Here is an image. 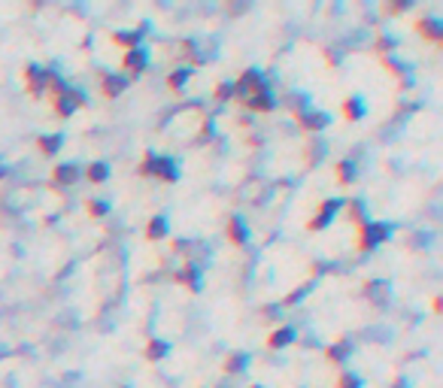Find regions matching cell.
<instances>
[{
  "label": "cell",
  "instance_id": "obj_1",
  "mask_svg": "<svg viewBox=\"0 0 443 388\" xmlns=\"http://www.w3.org/2000/svg\"><path fill=\"white\" fill-rule=\"evenodd\" d=\"M140 176H158V179H164V182H177L179 179V164H177V158L146 152L143 164H140Z\"/></svg>",
  "mask_w": 443,
  "mask_h": 388
},
{
  "label": "cell",
  "instance_id": "obj_2",
  "mask_svg": "<svg viewBox=\"0 0 443 388\" xmlns=\"http://www.w3.org/2000/svg\"><path fill=\"white\" fill-rule=\"evenodd\" d=\"M392 237V224L389 222H362L358 224V249L362 252H370L377 249L379 243Z\"/></svg>",
  "mask_w": 443,
  "mask_h": 388
},
{
  "label": "cell",
  "instance_id": "obj_3",
  "mask_svg": "<svg viewBox=\"0 0 443 388\" xmlns=\"http://www.w3.org/2000/svg\"><path fill=\"white\" fill-rule=\"evenodd\" d=\"M264 88H267V82L262 79V70H255V67L243 70L240 79L234 82V94L240 97V101H246V97H252V94H258V91H264Z\"/></svg>",
  "mask_w": 443,
  "mask_h": 388
},
{
  "label": "cell",
  "instance_id": "obj_4",
  "mask_svg": "<svg viewBox=\"0 0 443 388\" xmlns=\"http://www.w3.org/2000/svg\"><path fill=\"white\" fill-rule=\"evenodd\" d=\"M343 207H346V201H340V197H331V201H322L319 213H316V216L310 218V224H307V228H310V231H325L328 224L334 222V216L340 213Z\"/></svg>",
  "mask_w": 443,
  "mask_h": 388
},
{
  "label": "cell",
  "instance_id": "obj_5",
  "mask_svg": "<svg viewBox=\"0 0 443 388\" xmlns=\"http://www.w3.org/2000/svg\"><path fill=\"white\" fill-rule=\"evenodd\" d=\"M86 103V94L82 91H76V88H70L67 94H61V97H55L52 101V109H55V116L58 118H70L76 109Z\"/></svg>",
  "mask_w": 443,
  "mask_h": 388
},
{
  "label": "cell",
  "instance_id": "obj_6",
  "mask_svg": "<svg viewBox=\"0 0 443 388\" xmlns=\"http://www.w3.org/2000/svg\"><path fill=\"white\" fill-rule=\"evenodd\" d=\"M146 64H149V55H146V49H143V46L128 49V52H125V58H122L125 73H143Z\"/></svg>",
  "mask_w": 443,
  "mask_h": 388
},
{
  "label": "cell",
  "instance_id": "obj_7",
  "mask_svg": "<svg viewBox=\"0 0 443 388\" xmlns=\"http://www.w3.org/2000/svg\"><path fill=\"white\" fill-rule=\"evenodd\" d=\"M25 86H27V91H31L34 97H40L43 94V88H46V70L40 64H27L25 67Z\"/></svg>",
  "mask_w": 443,
  "mask_h": 388
},
{
  "label": "cell",
  "instance_id": "obj_8",
  "mask_svg": "<svg viewBox=\"0 0 443 388\" xmlns=\"http://www.w3.org/2000/svg\"><path fill=\"white\" fill-rule=\"evenodd\" d=\"M128 86H131V79H128V76L107 73V76H103V79H101V94H103V97H110V101H112V97H118V94H122V91L128 88Z\"/></svg>",
  "mask_w": 443,
  "mask_h": 388
},
{
  "label": "cell",
  "instance_id": "obj_9",
  "mask_svg": "<svg viewBox=\"0 0 443 388\" xmlns=\"http://www.w3.org/2000/svg\"><path fill=\"white\" fill-rule=\"evenodd\" d=\"M298 118V125L304 131H322L328 125V116L325 112H319V109H307V112H301V116H294Z\"/></svg>",
  "mask_w": 443,
  "mask_h": 388
},
{
  "label": "cell",
  "instance_id": "obj_10",
  "mask_svg": "<svg viewBox=\"0 0 443 388\" xmlns=\"http://www.w3.org/2000/svg\"><path fill=\"white\" fill-rule=\"evenodd\" d=\"M228 240L234 246H246V243H249V228L243 224L240 216H231L228 218Z\"/></svg>",
  "mask_w": 443,
  "mask_h": 388
},
{
  "label": "cell",
  "instance_id": "obj_11",
  "mask_svg": "<svg viewBox=\"0 0 443 388\" xmlns=\"http://www.w3.org/2000/svg\"><path fill=\"white\" fill-rule=\"evenodd\" d=\"M246 107H249L252 112H270L273 107H277V97L270 94V91H258V94H252V97H246Z\"/></svg>",
  "mask_w": 443,
  "mask_h": 388
},
{
  "label": "cell",
  "instance_id": "obj_12",
  "mask_svg": "<svg viewBox=\"0 0 443 388\" xmlns=\"http://www.w3.org/2000/svg\"><path fill=\"white\" fill-rule=\"evenodd\" d=\"M52 176H55V185H73L82 176V167L79 164H58Z\"/></svg>",
  "mask_w": 443,
  "mask_h": 388
},
{
  "label": "cell",
  "instance_id": "obj_13",
  "mask_svg": "<svg viewBox=\"0 0 443 388\" xmlns=\"http://www.w3.org/2000/svg\"><path fill=\"white\" fill-rule=\"evenodd\" d=\"M416 27H419L422 37L434 40V43H440V40H443V22H440V18H431V16H428V18H419Z\"/></svg>",
  "mask_w": 443,
  "mask_h": 388
},
{
  "label": "cell",
  "instance_id": "obj_14",
  "mask_svg": "<svg viewBox=\"0 0 443 388\" xmlns=\"http://www.w3.org/2000/svg\"><path fill=\"white\" fill-rule=\"evenodd\" d=\"M364 112H368V107H364L362 97H346V101H343V118H346V122H362Z\"/></svg>",
  "mask_w": 443,
  "mask_h": 388
},
{
  "label": "cell",
  "instance_id": "obj_15",
  "mask_svg": "<svg viewBox=\"0 0 443 388\" xmlns=\"http://www.w3.org/2000/svg\"><path fill=\"white\" fill-rule=\"evenodd\" d=\"M82 176H88V182L101 185V182L110 179V164H107V161H91L86 170H82Z\"/></svg>",
  "mask_w": 443,
  "mask_h": 388
},
{
  "label": "cell",
  "instance_id": "obj_16",
  "mask_svg": "<svg viewBox=\"0 0 443 388\" xmlns=\"http://www.w3.org/2000/svg\"><path fill=\"white\" fill-rule=\"evenodd\" d=\"M292 343H294V328H277L267 337V346H270V349H286V346H292Z\"/></svg>",
  "mask_w": 443,
  "mask_h": 388
},
{
  "label": "cell",
  "instance_id": "obj_17",
  "mask_svg": "<svg viewBox=\"0 0 443 388\" xmlns=\"http://www.w3.org/2000/svg\"><path fill=\"white\" fill-rule=\"evenodd\" d=\"M349 352H353V346H349V340H337L334 346H328L325 349V358L331 364H343L349 358Z\"/></svg>",
  "mask_w": 443,
  "mask_h": 388
},
{
  "label": "cell",
  "instance_id": "obj_18",
  "mask_svg": "<svg viewBox=\"0 0 443 388\" xmlns=\"http://www.w3.org/2000/svg\"><path fill=\"white\" fill-rule=\"evenodd\" d=\"M173 279L182 282V285H188V288H192V292H201V270H198V267H194V264H188L186 270H179Z\"/></svg>",
  "mask_w": 443,
  "mask_h": 388
},
{
  "label": "cell",
  "instance_id": "obj_19",
  "mask_svg": "<svg viewBox=\"0 0 443 388\" xmlns=\"http://www.w3.org/2000/svg\"><path fill=\"white\" fill-rule=\"evenodd\" d=\"M61 143H64V137H61V133H46V137L37 140V149L43 155H55L61 149Z\"/></svg>",
  "mask_w": 443,
  "mask_h": 388
},
{
  "label": "cell",
  "instance_id": "obj_20",
  "mask_svg": "<svg viewBox=\"0 0 443 388\" xmlns=\"http://www.w3.org/2000/svg\"><path fill=\"white\" fill-rule=\"evenodd\" d=\"M249 367V355L246 352H234V355L225 358V373H243Z\"/></svg>",
  "mask_w": 443,
  "mask_h": 388
},
{
  "label": "cell",
  "instance_id": "obj_21",
  "mask_svg": "<svg viewBox=\"0 0 443 388\" xmlns=\"http://www.w3.org/2000/svg\"><path fill=\"white\" fill-rule=\"evenodd\" d=\"M167 237V218L155 216L149 224H146V240H164Z\"/></svg>",
  "mask_w": 443,
  "mask_h": 388
},
{
  "label": "cell",
  "instance_id": "obj_22",
  "mask_svg": "<svg viewBox=\"0 0 443 388\" xmlns=\"http://www.w3.org/2000/svg\"><path fill=\"white\" fill-rule=\"evenodd\" d=\"M188 76H192V67H179V70H170V76H167V88H173V91L186 88Z\"/></svg>",
  "mask_w": 443,
  "mask_h": 388
},
{
  "label": "cell",
  "instance_id": "obj_23",
  "mask_svg": "<svg viewBox=\"0 0 443 388\" xmlns=\"http://www.w3.org/2000/svg\"><path fill=\"white\" fill-rule=\"evenodd\" d=\"M167 352H170V346L164 340H149L146 343V358L149 361H161V358H167Z\"/></svg>",
  "mask_w": 443,
  "mask_h": 388
},
{
  "label": "cell",
  "instance_id": "obj_24",
  "mask_svg": "<svg viewBox=\"0 0 443 388\" xmlns=\"http://www.w3.org/2000/svg\"><path fill=\"white\" fill-rule=\"evenodd\" d=\"M213 97H216V103H228L231 97H234V82H231V79L219 82V86H216V91H213Z\"/></svg>",
  "mask_w": 443,
  "mask_h": 388
},
{
  "label": "cell",
  "instance_id": "obj_25",
  "mask_svg": "<svg viewBox=\"0 0 443 388\" xmlns=\"http://www.w3.org/2000/svg\"><path fill=\"white\" fill-rule=\"evenodd\" d=\"M353 179H355V164L353 161H340V164H337V182L346 185V182H353Z\"/></svg>",
  "mask_w": 443,
  "mask_h": 388
},
{
  "label": "cell",
  "instance_id": "obj_26",
  "mask_svg": "<svg viewBox=\"0 0 443 388\" xmlns=\"http://www.w3.org/2000/svg\"><path fill=\"white\" fill-rule=\"evenodd\" d=\"M140 37H143V31H131V34H116V43L118 46H125V49H137V43H140Z\"/></svg>",
  "mask_w": 443,
  "mask_h": 388
},
{
  "label": "cell",
  "instance_id": "obj_27",
  "mask_svg": "<svg viewBox=\"0 0 443 388\" xmlns=\"http://www.w3.org/2000/svg\"><path fill=\"white\" fill-rule=\"evenodd\" d=\"M110 213V203L107 201H88V216H94V218H101V216H107Z\"/></svg>",
  "mask_w": 443,
  "mask_h": 388
},
{
  "label": "cell",
  "instance_id": "obj_28",
  "mask_svg": "<svg viewBox=\"0 0 443 388\" xmlns=\"http://www.w3.org/2000/svg\"><path fill=\"white\" fill-rule=\"evenodd\" d=\"M304 294H307V285H301V288H294V292H288V298L283 300V307H294V303H301V300H304Z\"/></svg>",
  "mask_w": 443,
  "mask_h": 388
},
{
  "label": "cell",
  "instance_id": "obj_29",
  "mask_svg": "<svg viewBox=\"0 0 443 388\" xmlns=\"http://www.w3.org/2000/svg\"><path fill=\"white\" fill-rule=\"evenodd\" d=\"M340 388H362V379L355 373H343L340 376Z\"/></svg>",
  "mask_w": 443,
  "mask_h": 388
},
{
  "label": "cell",
  "instance_id": "obj_30",
  "mask_svg": "<svg viewBox=\"0 0 443 388\" xmlns=\"http://www.w3.org/2000/svg\"><path fill=\"white\" fill-rule=\"evenodd\" d=\"M392 49H395V37H379V40H377V52H379V55L392 52Z\"/></svg>",
  "mask_w": 443,
  "mask_h": 388
},
{
  "label": "cell",
  "instance_id": "obj_31",
  "mask_svg": "<svg viewBox=\"0 0 443 388\" xmlns=\"http://www.w3.org/2000/svg\"><path fill=\"white\" fill-rule=\"evenodd\" d=\"M346 207H349V216H353V218H355V222H358V224H362V222H364V218H362V216H364V209H362V203H358V201H346Z\"/></svg>",
  "mask_w": 443,
  "mask_h": 388
},
{
  "label": "cell",
  "instance_id": "obj_32",
  "mask_svg": "<svg viewBox=\"0 0 443 388\" xmlns=\"http://www.w3.org/2000/svg\"><path fill=\"white\" fill-rule=\"evenodd\" d=\"M3 176H6V167H3V161H0V179H3Z\"/></svg>",
  "mask_w": 443,
  "mask_h": 388
},
{
  "label": "cell",
  "instance_id": "obj_33",
  "mask_svg": "<svg viewBox=\"0 0 443 388\" xmlns=\"http://www.w3.org/2000/svg\"><path fill=\"white\" fill-rule=\"evenodd\" d=\"M252 388H264V385H252Z\"/></svg>",
  "mask_w": 443,
  "mask_h": 388
},
{
  "label": "cell",
  "instance_id": "obj_34",
  "mask_svg": "<svg viewBox=\"0 0 443 388\" xmlns=\"http://www.w3.org/2000/svg\"><path fill=\"white\" fill-rule=\"evenodd\" d=\"M118 388H128V385H118Z\"/></svg>",
  "mask_w": 443,
  "mask_h": 388
}]
</instances>
